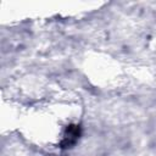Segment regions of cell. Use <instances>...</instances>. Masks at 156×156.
Segmentation results:
<instances>
[{
  "label": "cell",
  "instance_id": "1",
  "mask_svg": "<svg viewBox=\"0 0 156 156\" xmlns=\"http://www.w3.org/2000/svg\"><path fill=\"white\" fill-rule=\"evenodd\" d=\"M78 138H79V127H76V126L68 127V129H67V135H66L65 143H63L65 147H68V146L73 145Z\"/></svg>",
  "mask_w": 156,
  "mask_h": 156
}]
</instances>
